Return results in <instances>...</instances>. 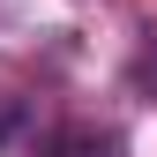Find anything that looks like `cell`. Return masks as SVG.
Listing matches in <instances>:
<instances>
[{"mask_svg": "<svg viewBox=\"0 0 157 157\" xmlns=\"http://www.w3.org/2000/svg\"><path fill=\"white\" fill-rule=\"evenodd\" d=\"M37 157H127V142L112 127H52L37 142Z\"/></svg>", "mask_w": 157, "mask_h": 157, "instance_id": "6da1fadb", "label": "cell"}, {"mask_svg": "<svg viewBox=\"0 0 157 157\" xmlns=\"http://www.w3.org/2000/svg\"><path fill=\"white\" fill-rule=\"evenodd\" d=\"M142 90H157V60H142Z\"/></svg>", "mask_w": 157, "mask_h": 157, "instance_id": "7a4b0ae2", "label": "cell"}]
</instances>
